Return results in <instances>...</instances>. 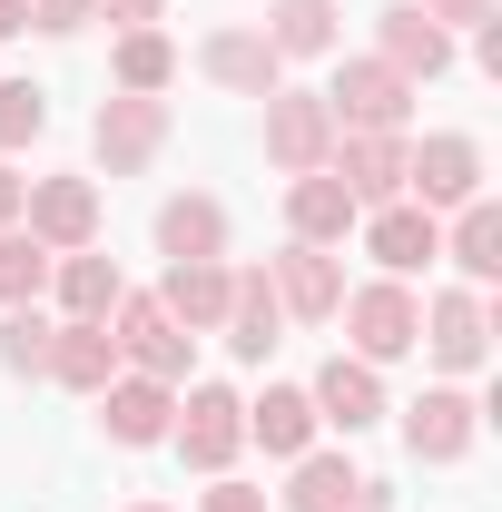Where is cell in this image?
I'll return each mask as SVG.
<instances>
[{
  "label": "cell",
  "instance_id": "d6986e66",
  "mask_svg": "<svg viewBox=\"0 0 502 512\" xmlns=\"http://www.w3.org/2000/svg\"><path fill=\"white\" fill-rule=\"evenodd\" d=\"M375 60L404 69V79L424 89V79H443V69H453V30H443V20H424L414 0H394V10H384V50H375Z\"/></svg>",
  "mask_w": 502,
  "mask_h": 512
},
{
  "label": "cell",
  "instance_id": "4fadbf2b",
  "mask_svg": "<svg viewBox=\"0 0 502 512\" xmlns=\"http://www.w3.org/2000/svg\"><path fill=\"white\" fill-rule=\"evenodd\" d=\"M197 69H207L217 89H237V99H276V89H286V60L266 50V30H207V40H197Z\"/></svg>",
  "mask_w": 502,
  "mask_h": 512
},
{
  "label": "cell",
  "instance_id": "d4e9b609",
  "mask_svg": "<svg viewBox=\"0 0 502 512\" xmlns=\"http://www.w3.org/2000/svg\"><path fill=\"white\" fill-rule=\"evenodd\" d=\"M158 247H168V266L227 256V207H217V197H168V207H158Z\"/></svg>",
  "mask_w": 502,
  "mask_h": 512
},
{
  "label": "cell",
  "instance_id": "7402d4cb",
  "mask_svg": "<svg viewBox=\"0 0 502 512\" xmlns=\"http://www.w3.org/2000/svg\"><path fill=\"white\" fill-rule=\"evenodd\" d=\"M109 375H119V345H109V325L60 316V335H50V384H69V394H99Z\"/></svg>",
  "mask_w": 502,
  "mask_h": 512
},
{
  "label": "cell",
  "instance_id": "9c48e42d",
  "mask_svg": "<svg viewBox=\"0 0 502 512\" xmlns=\"http://www.w3.org/2000/svg\"><path fill=\"white\" fill-rule=\"evenodd\" d=\"M20 227H30L50 256L99 247V188H89V178H30V197H20Z\"/></svg>",
  "mask_w": 502,
  "mask_h": 512
},
{
  "label": "cell",
  "instance_id": "f546056e",
  "mask_svg": "<svg viewBox=\"0 0 502 512\" xmlns=\"http://www.w3.org/2000/svg\"><path fill=\"white\" fill-rule=\"evenodd\" d=\"M50 335L60 325L40 316V306H0V365L10 375H50Z\"/></svg>",
  "mask_w": 502,
  "mask_h": 512
},
{
  "label": "cell",
  "instance_id": "603a6c76",
  "mask_svg": "<svg viewBox=\"0 0 502 512\" xmlns=\"http://www.w3.org/2000/svg\"><path fill=\"white\" fill-rule=\"evenodd\" d=\"M50 276H60V306L69 316H109V306H119L128 296V276H119V256H99V247H69V256H50Z\"/></svg>",
  "mask_w": 502,
  "mask_h": 512
},
{
  "label": "cell",
  "instance_id": "cb8c5ba5",
  "mask_svg": "<svg viewBox=\"0 0 502 512\" xmlns=\"http://www.w3.org/2000/svg\"><path fill=\"white\" fill-rule=\"evenodd\" d=\"M335 0H266V50L276 60H325L335 50Z\"/></svg>",
  "mask_w": 502,
  "mask_h": 512
},
{
  "label": "cell",
  "instance_id": "836d02e7",
  "mask_svg": "<svg viewBox=\"0 0 502 512\" xmlns=\"http://www.w3.org/2000/svg\"><path fill=\"white\" fill-rule=\"evenodd\" d=\"M414 10H424V20H443V30H453V20H493L502 0H414Z\"/></svg>",
  "mask_w": 502,
  "mask_h": 512
},
{
  "label": "cell",
  "instance_id": "8fae6325",
  "mask_svg": "<svg viewBox=\"0 0 502 512\" xmlns=\"http://www.w3.org/2000/svg\"><path fill=\"white\" fill-rule=\"evenodd\" d=\"M365 256H375L384 276H414V266H434V256H443V217H434V207H414V197L365 207Z\"/></svg>",
  "mask_w": 502,
  "mask_h": 512
},
{
  "label": "cell",
  "instance_id": "277c9868",
  "mask_svg": "<svg viewBox=\"0 0 502 512\" xmlns=\"http://www.w3.org/2000/svg\"><path fill=\"white\" fill-rule=\"evenodd\" d=\"M168 444L188 453L197 473H227V463H237V444H247V404H237L227 384H188V404L168 414Z\"/></svg>",
  "mask_w": 502,
  "mask_h": 512
},
{
  "label": "cell",
  "instance_id": "9a60e30c",
  "mask_svg": "<svg viewBox=\"0 0 502 512\" xmlns=\"http://www.w3.org/2000/svg\"><path fill=\"white\" fill-rule=\"evenodd\" d=\"M266 286H276V306L286 316H306V325H325L335 306H345V266L325 247H286V256H266Z\"/></svg>",
  "mask_w": 502,
  "mask_h": 512
},
{
  "label": "cell",
  "instance_id": "30bf717a",
  "mask_svg": "<svg viewBox=\"0 0 502 512\" xmlns=\"http://www.w3.org/2000/svg\"><path fill=\"white\" fill-rule=\"evenodd\" d=\"M473 434H483V404H473L463 384H434V394L404 404V444H414V463H463Z\"/></svg>",
  "mask_w": 502,
  "mask_h": 512
},
{
  "label": "cell",
  "instance_id": "ba28073f",
  "mask_svg": "<svg viewBox=\"0 0 502 512\" xmlns=\"http://www.w3.org/2000/svg\"><path fill=\"white\" fill-rule=\"evenodd\" d=\"M266 158H276L286 178H315V168L335 158V119H325L315 89H276V99H266Z\"/></svg>",
  "mask_w": 502,
  "mask_h": 512
},
{
  "label": "cell",
  "instance_id": "44dd1931",
  "mask_svg": "<svg viewBox=\"0 0 502 512\" xmlns=\"http://www.w3.org/2000/svg\"><path fill=\"white\" fill-rule=\"evenodd\" d=\"M247 444L286 453V463L315 453V394H306V384H266V394L247 404Z\"/></svg>",
  "mask_w": 502,
  "mask_h": 512
},
{
  "label": "cell",
  "instance_id": "5b68a950",
  "mask_svg": "<svg viewBox=\"0 0 502 512\" xmlns=\"http://www.w3.org/2000/svg\"><path fill=\"white\" fill-rule=\"evenodd\" d=\"M89 148H99V168H109V178H138V168L168 148V99H138V89L99 99V119H89Z\"/></svg>",
  "mask_w": 502,
  "mask_h": 512
},
{
  "label": "cell",
  "instance_id": "e575fe53",
  "mask_svg": "<svg viewBox=\"0 0 502 512\" xmlns=\"http://www.w3.org/2000/svg\"><path fill=\"white\" fill-rule=\"evenodd\" d=\"M99 10H109L119 30H158V10H168V0H99Z\"/></svg>",
  "mask_w": 502,
  "mask_h": 512
},
{
  "label": "cell",
  "instance_id": "3957f363",
  "mask_svg": "<svg viewBox=\"0 0 502 512\" xmlns=\"http://www.w3.org/2000/svg\"><path fill=\"white\" fill-rule=\"evenodd\" d=\"M404 197H414V207H473V197H483V148H473V138H463V128H434V138H424V148H404Z\"/></svg>",
  "mask_w": 502,
  "mask_h": 512
},
{
  "label": "cell",
  "instance_id": "ffe728a7",
  "mask_svg": "<svg viewBox=\"0 0 502 512\" xmlns=\"http://www.w3.org/2000/svg\"><path fill=\"white\" fill-rule=\"evenodd\" d=\"M227 286H237V266H227V256H188V266H168L158 306L188 325V335H217V316H227Z\"/></svg>",
  "mask_w": 502,
  "mask_h": 512
},
{
  "label": "cell",
  "instance_id": "1f68e13d",
  "mask_svg": "<svg viewBox=\"0 0 502 512\" xmlns=\"http://www.w3.org/2000/svg\"><path fill=\"white\" fill-rule=\"evenodd\" d=\"M89 20H99V0H30V30H50V40L89 30Z\"/></svg>",
  "mask_w": 502,
  "mask_h": 512
},
{
  "label": "cell",
  "instance_id": "f35d334b",
  "mask_svg": "<svg viewBox=\"0 0 502 512\" xmlns=\"http://www.w3.org/2000/svg\"><path fill=\"white\" fill-rule=\"evenodd\" d=\"M128 512H168V503H128Z\"/></svg>",
  "mask_w": 502,
  "mask_h": 512
},
{
  "label": "cell",
  "instance_id": "8992f818",
  "mask_svg": "<svg viewBox=\"0 0 502 512\" xmlns=\"http://www.w3.org/2000/svg\"><path fill=\"white\" fill-rule=\"evenodd\" d=\"M315 99H325L335 128H404V119H414V79L384 69V60H345L335 89H315Z\"/></svg>",
  "mask_w": 502,
  "mask_h": 512
},
{
  "label": "cell",
  "instance_id": "4dcf8cb0",
  "mask_svg": "<svg viewBox=\"0 0 502 512\" xmlns=\"http://www.w3.org/2000/svg\"><path fill=\"white\" fill-rule=\"evenodd\" d=\"M50 128V89L40 79H0V148H30Z\"/></svg>",
  "mask_w": 502,
  "mask_h": 512
},
{
  "label": "cell",
  "instance_id": "484cf974",
  "mask_svg": "<svg viewBox=\"0 0 502 512\" xmlns=\"http://www.w3.org/2000/svg\"><path fill=\"white\" fill-rule=\"evenodd\" d=\"M355 493H365V473L345 453H296V473H286V512H355Z\"/></svg>",
  "mask_w": 502,
  "mask_h": 512
},
{
  "label": "cell",
  "instance_id": "f1b7e54d",
  "mask_svg": "<svg viewBox=\"0 0 502 512\" xmlns=\"http://www.w3.org/2000/svg\"><path fill=\"white\" fill-rule=\"evenodd\" d=\"M40 286H50V247L30 227H0V306H40Z\"/></svg>",
  "mask_w": 502,
  "mask_h": 512
},
{
  "label": "cell",
  "instance_id": "74e56055",
  "mask_svg": "<svg viewBox=\"0 0 502 512\" xmlns=\"http://www.w3.org/2000/svg\"><path fill=\"white\" fill-rule=\"evenodd\" d=\"M355 512H394V493H384V483H365V493H355Z\"/></svg>",
  "mask_w": 502,
  "mask_h": 512
},
{
  "label": "cell",
  "instance_id": "7a4b0ae2",
  "mask_svg": "<svg viewBox=\"0 0 502 512\" xmlns=\"http://www.w3.org/2000/svg\"><path fill=\"white\" fill-rule=\"evenodd\" d=\"M335 316H345V335H355V355H365V365H394V355H414V335H424V306H414V286H404V276H375V286H355Z\"/></svg>",
  "mask_w": 502,
  "mask_h": 512
},
{
  "label": "cell",
  "instance_id": "d590c367",
  "mask_svg": "<svg viewBox=\"0 0 502 512\" xmlns=\"http://www.w3.org/2000/svg\"><path fill=\"white\" fill-rule=\"evenodd\" d=\"M20 197H30V178H10V168H0V227H20Z\"/></svg>",
  "mask_w": 502,
  "mask_h": 512
},
{
  "label": "cell",
  "instance_id": "2e32d148",
  "mask_svg": "<svg viewBox=\"0 0 502 512\" xmlns=\"http://www.w3.org/2000/svg\"><path fill=\"white\" fill-rule=\"evenodd\" d=\"M217 335H227V355H247V365H266V355H276V335H286V306H276L266 266H237V286H227V316H217Z\"/></svg>",
  "mask_w": 502,
  "mask_h": 512
},
{
  "label": "cell",
  "instance_id": "e0dca14e",
  "mask_svg": "<svg viewBox=\"0 0 502 512\" xmlns=\"http://www.w3.org/2000/svg\"><path fill=\"white\" fill-rule=\"evenodd\" d=\"M286 227H296V247H335V237L365 227V207L345 197L335 168H315V178H286Z\"/></svg>",
  "mask_w": 502,
  "mask_h": 512
},
{
  "label": "cell",
  "instance_id": "d6a6232c",
  "mask_svg": "<svg viewBox=\"0 0 502 512\" xmlns=\"http://www.w3.org/2000/svg\"><path fill=\"white\" fill-rule=\"evenodd\" d=\"M197 512H266V493H256V483H227V473H217V483L197 493Z\"/></svg>",
  "mask_w": 502,
  "mask_h": 512
},
{
  "label": "cell",
  "instance_id": "7c38bea8",
  "mask_svg": "<svg viewBox=\"0 0 502 512\" xmlns=\"http://www.w3.org/2000/svg\"><path fill=\"white\" fill-rule=\"evenodd\" d=\"M414 345H434L443 375H473V365H483V345H493V306H483L473 286H453V296L424 306V335H414Z\"/></svg>",
  "mask_w": 502,
  "mask_h": 512
},
{
  "label": "cell",
  "instance_id": "ac0fdd59",
  "mask_svg": "<svg viewBox=\"0 0 502 512\" xmlns=\"http://www.w3.org/2000/svg\"><path fill=\"white\" fill-rule=\"evenodd\" d=\"M306 394H315V424H335V434H365V424H384V384H375V365H365V355H335V365H325Z\"/></svg>",
  "mask_w": 502,
  "mask_h": 512
},
{
  "label": "cell",
  "instance_id": "8d00e7d4",
  "mask_svg": "<svg viewBox=\"0 0 502 512\" xmlns=\"http://www.w3.org/2000/svg\"><path fill=\"white\" fill-rule=\"evenodd\" d=\"M10 30H30V0H0V40H10Z\"/></svg>",
  "mask_w": 502,
  "mask_h": 512
},
{
  "label": "cell",
  "instance_id": "83f0119b",
  "mask_svg": "<svg viewBox=\"0 0 502 512\" xmlns=\"http://www.w3.org/2000/svg\"><path fill=\"white\" fill-rule=\"evenodd\" d=\"M119 89H138V99H158L168 79H178V50H168V30H119Z\"/></svg>",
  "mask_w": 502,
  "mask_h": 512
},
{
  "label": "cell",
  "instance_id": "4316f807",
  "mask_svg": "<svg viewBox=\"0 0 502 512\" xmlns=\"http://www.w3.org/2000/svg\"><path fill=\"white\" fill-rule=\"evenodd\" d=\"M443 256H453V266H463L473 286H493V276H502V207H493V197H473V207L453 217V237H443Z\"/></svg>",
  "mask_w": 502,
  "mask_h": 512
},
{
  "label": "cell",
  "instance_id": "6da1fadb",
  "mask_svg": "<svg viewBox=\"0 0 502 512\" xmlns=\"http://www.w3.org/2000/svg\"><path fill=\"white\" fill-rule=\"evenodd\" d=\"M99 325H109V345H119V365H128V375H158V384H178V375H188V345H197V335L168 316L158 296H119V306H109Z\"/></svg>",
  "mask_w": 502,
  "mask_h": 512
},
{
  "label": "cell",
  "instance_id": "52a82bcc",
  "mask_svg": "<svg viewBox=\"0 0 502 512\" xmlns=\"http://www.w3.org/2000/svg\"><path fill=\"white\" fill-rule=\"evenodd\" d=\"M355 207H394L404 197V128H335V158H325Z\"/></svg>",
  "mask_w": 502,
  "mask_h": 512
},
{
  "label": "cell",
  "instance_id": "5bb4252c",
  "mask_svg": "<svg viewBox=\"0 0 502 512\" xmlns=\"http://www.w3.org/2000/svg\"><path fill=\"white\" fill-rule=\"evenodd\" d=\"M168 414H178V384H158V375H109L99 384L109 444H168Z\"/></svg>",
  "mask_w": 502,
  "mask_h": 512
}]
</instances>
